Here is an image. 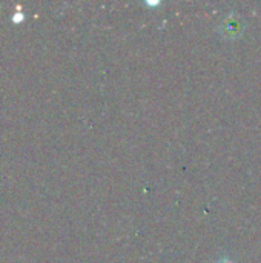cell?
Segmentation results:
<instances>
[{"instance_id": "6da1fadb", "label": "cell", "mask_w": 261, "mask_h": 263, "mask_svg": "<svg viewBox=\"0 0 261 263\" xmlns=\"http://www.w3.org/2000/svg\"><path fill=\"white\" fill-rule=\"evenodd\" d=\"M217 263H232V262H229V260H226V259H223V260H218Z\"/></svg>"}]
</instances>
